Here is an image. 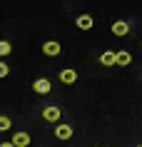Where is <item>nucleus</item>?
Wrapping results in <instances>:
<instances>
[{"label":"nucleus","instance_id":"obj_1","mask_svg":"<svg viewBox=\"0 0 142 147\" xmlns=\"http://www.w3.org/2000/svg\"><path fill=\"white\" fill-rule=\"evenodd\" d=\"M60 53H63V45H60L57 40H45V42H42V55H47V57H57Z\"/></svg>","mask_w":142,"mask_h":147},{"label":"nucleus","instance_id":"obj_2","mask_svg":"<svg viewBox=\"0 0 142 147\" xmlns=\"http://www.w3.org/2000/svg\"><path fill=\"white\" fill-rule=\"evenodd\" d=\"M42 117H45L47 122H57V120L63 117V112H60V107H57V105H47V107L42 110Z\"/></svg>","mask_w":142,"mask_h":147},{"label":"nucleus","instance_id":"obj_3","mask_svg":"<svg viewBox=\"0 0 142 147\" xmlns=\"http://www.w3.org/2000/svg\"><path fill=\"white\" fill-rule=\"evenodd\" d=\"M60 82H63V85H75V82H77V72L72 67L60 70Z\"/></svg>","mask_w":142,"mask_h":147},{"label":"nucleus","instance_id":"obj_4","mask_svg":"<svg viewBox=\"0 0 142 147\" xmlns=\"http://www.w3.org/2000/svg\"><path fill=\"white\" fill-rule=\"evenodd\" d=\"M50 87H52V85H50V80H45V78H38L35 82H32V90H35L38 95H47V92H50Z\"/></svg>","mask_w":142,"mask_h":147},{"label":"nucleus","instance_id":"obj_5","mask_svg":"<svg viewBox=\"0 0 142 147\" xmlns=\"http://www.w3.org/2000/svg\"><path fill=\"white\" fill-rule=\"evenodd\" d=\"M10 142H13L15 147H28V145H30V135L20 130V132H15V135H13V140H10Z\"/></svg>","mask_w":142,"mask_h":147},{"label":"nucleus","instance_id":"obj_6","mask_svg":"<svg viewBox=\"0 0 142 147\" xmlns=\"http://www.w3.org/2000/svg\"><path fill=\"white\" fill-rule=\"evenodd\" d=\"M75 25H77L80 30H92L95 20H92L90 15H85V13H82V15H77V18H75Z\"/></svg>","mask_w":142,"mask_h":147},{"label":"nucleus","instance_id":"obj_7","mask_svg":"<svg viewBox=\"0 0 142 147\" xmlns=\"http://www.w3.org/2000/svg\"><path fill=\"white\" fill-rule=\"evenodd\" d=\"M100 62H102L105 67H110V65H117V53H112V50H105L100 55Z\"/></svg>","mask_w":142,"mask_h":147},{"label":"nucleus","instance_id":"obj_8","mask_svg":"<svg viewBox=\"0 0 142 147\" xmlns=\"http://www.w3.org/2000/svg\"><path fill=\"white\" fill-rule=\"evenodd\" d=\"M112 32L120 35V38L127 35V32H130V23H125V20H115V23H112Z\"/></svg>","mask_w":142,"mask_h":147},{"label":"nucleus","instance_id":"obj_9","mask_svg":"<svg viewBox=\"0 0 142 147\" xmlns=\"http://www.w3.org/2000/svg\"><path fill=\"white\" fill-rule=\"evenodd\" d=\"M55 137H60V140H70L72 137V127H70V125H57V127H55Z\"/></svg>","mask_w":142,"mask_h":147},{"label":"nucleus","instance_id":"obj_10","mask_svg":"<svg viewBox=\"0 0 142 147\" xmlns=\"http://www.w3.org/2000/svg\"><path fill=\"white\" fill-rule=\"evenodd\" d=\"M130 62H132V55L127 53V50H120V53H117V65H122V67H127Z\"/></svg>","mask_w":142,"mask_h":147},{"label":"nucleus","instance_id":"obj_11","mask_svg":"<svg viewBox=\"0 0 142 147\" xmlns=\"http://www.w3.org/2000/svg\"><path fill=\"white\" fill-rule=\"evenodd\" d=\"M10 53H13V45H10L8 40H0V57H5Z\"/></svg>","mask_w":142,"mask_h":147},{"label":"nucleus","instance_id":"obj_12","mask_svg":"<svg viewBox=\"0 0 142 147\" xmlns=\"http://www.w3.org/2000/svg\"><path fill=\"white\" fill-rule=\"evenodd\" d=\"M10 125H13V120H10V117L0 115V132H8V130H10Z\"/></svg>","mask_w":142,"mask_h":147},{"label":"nucleus","instance_id":"obj_13","mask_svg":"<svg viewBox=\"0 0 142 147\" xmlns=\"http://www.w3.org/2000/svg\"><path fill=\"white\" fill-rule=\"evenodd\" d=\"M10 75V67H8V62H3L0 60V78H8Z\"/></svg>","mask_w":142,"mask_h":147},{"label":"nucleus","instance_id":"obj_14","mask_svg":"<svg viewBox=\"0 0 142 147\" xmlns=\"http://www.w3.org/2000/svg\"><path fill=\"white\" fill-rule=\"evenodd\" d=\"M0 147H15L13 142H0Z\"/></svg>","mask_w":142,"mask_h":147}]
</instances>
